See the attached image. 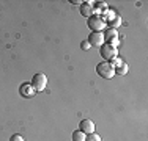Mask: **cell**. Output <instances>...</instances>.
I'll list each match as a JSON object with an SVG mask.
<instances>
[{
	"label": "cell",
	"mask_w": 148,
	"mask_h": 141,
	"mask_svg": "<svg viewBox=\"0 0 148 141\" xmlns=\"http://www.w3.org/2000/svg\"><path fill=\"white\" fill-rule=\"evenodd\" d=\"M96 72H98V75H101L103 79H114V74H115V70H114V66H110V63L109 61H101L99 64L96 66Z\"/></svg>",
	"instance_id": "7a4b0ae2"
},
{
	"label": "cell",
	"mask_w": 148,
	"mask_h": 141,
	"mask_svg": "<svg viewBox=\"0 0 148 141\" xmlns=\"http://www.w3.org/2000/svg\"><path fill=\"white\" fill-rule=\"evenodd\" d=\"M106 44H110V45H112V47H115V49H117V47H118V45H120V39H118V38H115V39H112V41H109V42H106Z\"/></svg>",
	"instance_id": "e0dca14e"
},
{
	"label": "cell",
	"mask_w": 148,
	"mask_h": 141,
	"mask_svg": "<svg viewBox=\"0 0 148 141\" xmlns=\"http://www.w3.org/2000/svg\"><path fill=\"white\" fill-rule=\"evenodd\" d=\"M85 141H103L101 140V136L98 135V133H90V135H87V138H85Z\"/></svg>",
	"instance_id": "5bb4252c"
},
{
	"label": "cell",
	"mask_w": 148,
	"mask_h": 141,
	"mask_svg": "<svg viewBox=\"0 0 148 141\" xmlns=\"http://www.w3.org/2000/svg\"><path fill=\"white\" fill-rule=\"evenodd\" d=\"M87 41L90 42V45H95V47H101V45L104 44V35H103V31H91Z\"/></svg>",
	"instance_id": "5b68a950"
},
{
	"label": "cell",
	"mask_w": 148,
	"mask_h": 141,
	"mask_svg": "<svg viewBox=\"0 0 148 141\" xmlns=\"http://www.w3.org/2000/svg\"><path fill=\"white\" fill-rule=\"evenodd\" d=\"M103 35H104V42H109V41L115 39V38H118V31L114 30V28H106L103 31Z\"/></svg>",
	"instance_id": "30bf717a"
},
{
	"label": "cell",
	"mask_w": 148,
	"mask_h": 141,
	"mask_svg": "<svg viewBox=\"0 0 148 141\" xmlns=\"http://www.w3.org/2000/svg\"><path fill=\"white\" fill-rule=\"evenodd\" d=\"M79 130H82L85 135H90V133L95 132V122L91 119H82L79 124Z\"/></svg>",
	"instance_id": "52a82bcc"
},
{
	"label": "cell",
	"mask_w": 148,
	"mask_h": 141,
	"mask_svg": "<svg viewBox=\"0 0 148 141\" xmlns=\"http://www.w3.org/2000/svg\"><path fill=\"white\" fill-rule=\"evenodd\" d=\"M19 94L22 97L30 99V97H33L35 94H36V91H35V88L32 86V83H22L21 88H19Z\"/></svg>",
	"instance_id": "8992f818"
},
{
	"label": "cell",
	"mask_w": 148,
	"mask_h": 141,
	"mask_svg": "<svg viewBox=\"0 0 148 141\" xmlns=\"http://www.w3.org/2000/svg\"><path fill=\"white\" fill-rule=\"evenodd\" d=\"M99 54L106 61H110V60H114L115 56H118V50L115 47H112L110 44H106L104 42V44L99 47Z\"/></svg>",
	"instance_id": "3957f363"
},
{
	"label": "cell",
	"mask_w": 148,
	"mask_h": 141,
	"mask_svg": "<svg viewBox=\"0 0 148 141\" xmlns=\"http://www.w3.org/2000/svg\"><path fill=\"white\" fill-rule=\"evenodd\" d=\"M87 25H88V28L91 31H103L107 28V25H106V22L103 20V17L101 16H96V14H93L91 17H88L87 19Z\"/></svg>",
	"instance_id": "6da1fadb"
},
{
	"label": "cell",
	"mask_w": 148,
	"mask_h": 141,
	"mask_svg": "<svg viewBox=\"0 0 148 141\" xmlns=\"http://www.w3.org/2000/svg\"><path fill=\"white\" fill-rule=\"evenodd\" d=\"M69 3H73V5H80V0H69Z\"/></svg>",
	"instance_id": "d6986e66"
},
{
	"label": "cell",
	"mask_w": 148,
	"mask_h": 141,
	"mask_svg": "<svg viewBox=\"0 0 148 141\" xmlns=\"http://www.w3.org/2000/svg\"><path fill=\"white\" fill-rule=\"evenodd\" d=\"M109 9L106 2H93V14L96 13V16H103V14Z\"/></svg>",
	"instance_id": "9c48e42d"
},
{
	"label": "cell",
	"mask_w": 148,
	"mask_h": 141,
	"mask_svg": "<svg viewBox=\"0 0 148 141\" xmlns=\"http://www.w3.org/2000/svg\"><path fill=\"white\" fill-rule=\"evenodd\" d=\"M87 135L82 132V130H76V132H73V141H85Z\"/></svg>",
	"instance_id": "4fadbf2b"
},
{
	"label": "cell",
	"mask_w": 148,
	"mask_h": 141,
	"mask_svg": "<svg viewBox=\"0 0 148 141\" xmlns=\"http://www.w3.org/2000/svg\"><path fill=\"white\" fill-rule=\"evenodd\" d=\"M90 47H91V45H90L88 41H82V42H80V49H82V50H90Z\"/></svg>",
	"instance_id": "2e32d148"
},
{
	"label": "cell",
	"mask_w": 148,
	"mask_h": 141,
	"mask_svg": "<svg viewBox=\"0 0 148 141\" xmlns=\"http://www.w3.org/2000/svg\"><path fill=\"white\" fill-rule=\"evenodd\" d=\"M109 63H110V66H114V68H115V66H118L120 63H123V61H121V58H118V56H115V58H114V60H110Z\"/></svg>",
	"instance_id": "9a60e30c"
},
{
	"label": "cell",
	"mask_w": 148,
	"mask_h": 141,
	"mask_svg": "<svg viewBox=\"0 0 148 141\" xmlns=\"http://www.w3.org/2000/svg\"><path fill=\"white\" fill-rule=\"evenodd\" d=\"M114 70H115V74H118V75H126L128 70H129V68H128L126 63H120L118 66H115V68H114Z\"/></svg>",
	"instance_id": "8fae6325"
},
{
	"label": "cell",
	"mask_w": 148,
	"mask_h": 141,
	"mask_svg": "<svg viewBox=\"0 0 148 141\" xmlns=\"http://www.w3.org/2000/svg\"><path fill=\"white\" fill-rule=\"evenodd\" d=\"M10 141H25V140H24L21 135H17V133H14V135H13L11 138H10Z\"/></svg>",
	"instance_id": "ac0fdd59"
},
{
	"label": "cell",
	"mask_w": 148,
	"mask_h": 141,
	"mask_svg": "<svg viewBox=\"0 0 148 141\" xmlns=\"http://www.w3.org/2000/svg\"><path fill=\"white\" fill-rule=\"evenodd\" d=\"M106 25H109V28H114V30H117V28L121 25V16H118V14H117V16H115L114 19L110 20V22L106 24Z\"/></svg>",
	"instance_id": "7c38bea8"
},
{
	"label": "cell",
	"mask_w": 148,
	"mask_h": 141,
	"mask_svg": "<svg viewBox=\"0 0 148 141\" xmlns=\"http://www.w3.org/2000/svg\"><path fill=\"white\" fill-rule=\"evenodd\" d=\"M46 85H47V77H46L44 74H41V72L35 74L33 79H32V86L35 88V91H36V93L44 91Z\"/></svg>",
	"instance_id": "277c9868"
},
{
	"label": "cell",
	"mask_w": 148,
	"mask_h": 141,
	"mask_svg": "<svg viewBox=\"0 0 148 141\" xmlns=\"http://www.w3.org/2000/svg\"><path fill=\"white\" fill-rule=\"evenodd\" d=\"M80 14H82L84 17H91L93 16V2H82L80 3Z\"/></svg>",
	"instance_id": "ba28073f"
}]
</instances>
